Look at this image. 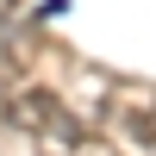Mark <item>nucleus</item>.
Returning <instances> with one entry per match:
<instances>
[{
    "instance_id": "obj_1",
    "label": "nucleus",
    "mask_w": 156,
    "mask_h": 156,
    "mask_svg": "<svg viewBox=\"0 0 156 156\" xmlns=\"http://www.w3.org/2000/svg\"><path fill=\"white\" fill-rule=\"evenodd\" d=\"M6 119L19 125V131H44V137H62V144H81V125L62 112V100L50 94V87H25V94L6 100Z\"/></svg>"
},
{
    "instance_id": "obj_2",
    "label": "nucleus",
    "mask_w": 156,
    "mask_h": 156,
    "mask_svg": "<svg viewBox=\"0 0 156 156\" xmlns=\"http://www.w3.org/2000/svg\"><path fill=\"white\" fill-rule=\"evenodd\" d=\"M131 137L137 144H156V112H131Z\"/></svg>"
}]
</instances>
